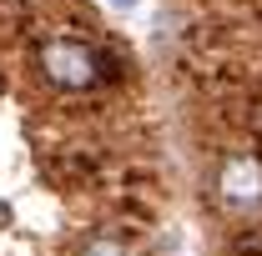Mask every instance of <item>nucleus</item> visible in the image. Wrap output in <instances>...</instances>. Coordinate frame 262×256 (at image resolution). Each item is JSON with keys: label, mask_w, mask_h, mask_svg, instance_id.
<instances>
[{"label": "nucleus", "mask_w": 262, "mask_h": 256, "mask_svg": "<svg viewBox=\"0 0 262 256\" xmlns=\"http://www.w3.org/2000/svg\"><path fill=\"white\" fill-rule=\"evenodd\" d=\"M35 65H40V75L56 86V91H66V96H76V91H91V86H101L111 70V56L101 50V45H91V40H81V35H46L40 40V50H35Z\"/></svg>", "instance_id": "obj_1"}, {"label": "nucleus", "mask_w": 262, "mask_h": 256, "mask_svg": "<svg viewBox=\"0 0 262 256\" xmlns=\"http://www.w3.org/2000/svg\"><path fill=\"white\" fill-rule=\"evenodd\" d=\"M217 201L227 211H257L262 206V151H232L217 166Z\"/></svg>", "instance_id": "obj_2"}, {"label": "nucleus", "mask_w": 262, "mask_h": 256, "mask_svg": "<svg viewBox=\"0 0 262 256\" xmlns=\"http://www.w3.org/2000/svg\"><path fill=\"white\" fill-rule=\"evenodd\" d=\"M76 256H126V251H121V241H111V236H91Z\"/></svg>", "instance_id": "obj_3"}, {"label": "nucleus", "mask_w": 262, "mask_h": 256, "mask_svg": "<svg viewBox=\"0 0 262 256\" xmlns=\"http://www.w3.org/2000/svg\"><path fill=\"white\" fill-rule=\"evenodd\" d=\"M111 5H131V0H111Z\"/></svg>", "instance_id": "obj_4"}]
</instances>
